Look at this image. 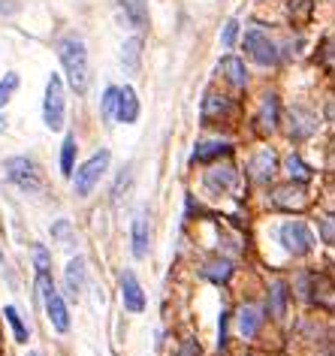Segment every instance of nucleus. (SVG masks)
<instances>
[{"mask_svg": "<svg viewBox=\"0 0 335 356\" xmlns=\"http://www.w3.org/2000/svg\"><path fill=\"white\" fill-rule=\"evenodd\" d=\"M278 239H281V245H284L290 254H296V257L308 254L311 248H314V236H311V230H308L305 224H296V221L281 226Z\"/></svg>", "mask_w": 335, "mask_h": 356, "instance_id": "obj_7", "label": "nucleus"}, {"mask_svg": "<svg viewBox=\"0 0 335 356\" xmlns=\"http://www.w3.org/2000/svg\"><path fill=\"white\" fill-rule=\"evenodd\" d=\"M121 293H124L127 311H133V314L146 311V293H142V284L133 272H124V275H121Z\"/></svg>", "mask_w": 335, "mask_h": 356, "instance_id": "obj_9", "label": "nucleus"}, {"mask_svg": "<svg viewBox=\"0 0 335 356\" xmlns=\"http://www.w3.org/2000/svg\"><path fill=\"white\" fill-rule=\"evenodd\" d=\"M275 166H278L275 154H272V151H260V154L251 161V172H254L257 181H269L272 176H275Z\"/></svg>", "mask_w": 335, "mask_h": 356, "instance_id": "obj_18", "label": "nucleus"}, {"mask_svg": "<svg viewBox=\"0 0 335 356\" xmlns=\"http://www.w3.org/2000/svg\"><path fill=\"white\" fill-rule=\"evenodd\" d=\"M58 55L60 64H64V75L70 82V88L76 94H85L91 85V75H88V49L79 36H64L58 45Z\"/></svg>", "mask_w": 335, "mask_h": 356, "instance_id": "obj_1", "label": "nucleus"}, {"mask_svg": "<svg viewBox=\"0 0 335 356\" xmlns=\"http://www.w3.org/2000/svg\"><path fill=\"white\" fill-rule=\"evenodd\" d=\"M260 323H263L260 308H257V305H242V311H239V332H242V335L254 338L257 332H260Z\"/></svg>", "mask_w": 335, "mask_h": 356, "instance_id": "obj_16", "label": "nucleus"}, {"mask_svg": "<svg viewBox=\"0 0 335 356\" xmlns=\"http://www.w3.org/2000/svg\"><path fill=\"white\" fill-rule=\"evenodd\" d=\"M260 121H263V133H272L278 127V100H275V94H266Z\"/></svg>", "mask_w": 335, "mask_h": 356, "instance_id": "obj_23", "label": "nucleus"}, {"mask_svg": "<svg viewBox=\"0 0 335 356\" xmlns=\"http://www.w3.org/2000/svg\"><path fill=\"white\" fill-rule=\"evenodd\" d=\"M0 260H3V251H0Z\"/></svg>", "mask_w": 335, "mask_h": 356, "instance_id": "obj_38", "label": "nucleus"}, {"mask_svg": "<svg viewBox=\"0 0 335 356\" xmlns=\"http://www.w3.org/2000/svg\"><path fill=\"white\" fill-rule=\"evenodd\" d=\"M275 202L281 209H302L305 206V193H302V187H296V185H287V187H278L275 191Z\"/></svg>", "mask_w": 335, "mask_h": 356, "instance_id": "obj_20", "label": "nucleus"}, {"mask_svg": "<svg viewBox=\"0 0 335 356\" xmlns=\"http://www.w3.org/2000/svg\"><path fill=\"white\" fill-rule=\"evenodd\" d=\"M118 21L121 27H148V3L146 0H118Z\"/></svg>", "mask_w": 335, "mask_h": 356, "instance_id": "obj_8", "label": "nucleus"}, {"mask_svg": "<svg viewBox=\"0 0 335 356\" xmlns=\"http://www.w3.org/2000/svg\"><path fill=\"white\" fill-rule=\"evenodd\" d=\"M181 356H203V353H200V347H196V342H194V338H187V342L181 344Z\"/></svg>", "mask_w": 335, "mask_h": 356, "instance_id": "obj_35", "label": "nucleus"}, {"mask_svg": "<svg viewBox=\"0 0 335 356\" xmlns=\"http://www.w3.org/2000/svg\"><path fill=\"white\" fill-rule=\"evenodd\" d=\"M36 284H40V290H43L45 311H49L51 323H55V329L58 332H70V311H67L64 296H60V293L55 290V284H51L49 272H40V275H36Z\"/></svg>", "mask_w": 335, "mask_h": 356, "instance_id": "obj_2", "label": "nucleus"}, {"mask_svg": "<svg viewBox=\"0 0 335 356\" xmlns=\"http://www.w3.org/2000/svg\"><path fill=\"white\" fill-rule=\"evenodd\" d=\"M321 236H323L326 245L335 248V215H326L321 221Z\"/></svg>", "mask_w": 335, "mask_h": 356, "instance_id": "obj_32", "label": "nucleus"}, {"mask_svg": "<svg viewBox=\"0 0 335 356\" xmlns=\"http://www.w3.org/2000/svg\"><path fill=\"white\" fill-rule=\"evenodd\" d=\"M121 124H133L139 118V100H136V91L133 88H121L118 94V115Z\"/></svg>", "mask_w": 335, "mask_h": 356, "instance_id": "obj_12", "label": "nucleus"}, {"mask_svg": "<svg viewBox=\"0 0 335 356\" xmlns=\"http://www.w3.org/2000/svg\"><path fill=\"white\" fill-rule=\"evenodd\" d=\"M6 130V124H3V118H0V133H3Z\"/></svg>", "mask_w": 335, "mask_h": 356, "instance_id": "obj_37", "label": "nucleus"}, {"mask_svg": "<svg viewBox=\"0 0 335 356\" xmlns=\"http://www.w3.org/2000/svg\"><path fill=\"white\" fill-rule=\"evenodd\" d=\"M220 70H224L227 82H233L235 88H242V85L248 82V75H245V64H242L239 58H233V55H227L224 60H220Z\"/></svg>", "mask_w": 335, "mask_h": 356, "instance_id": "obj_22", "label": "nucleus"}, {"mask_svg": "<svg viewBox=\"0 0 335 356\" xmlns=\"http://www.w3.org/2000/svg\"><path fill=\"white\" fill-rule=\"evenodd\" d=\"M51 236H55L60 245L76 248V230H73V224L67 221V217H64V221H55V224H51Z\"/></svg>", "mask_w": 335, "mask_h": 356, "instance_id": "obj_27", "label": "nucleus"}, {"mask_svg": "<svg viewBox=\"0 0 335 356\" xmlns=\"http://www.w3.org/2000/svg\"><path fill=\"white\" fill-rule=\"evenodd\" d=\"M233 112V106L224 100V97H218V94H205V100H203V118L205 121H218V118H224V115H230Z\"/></svg>", "mask_w": 335, "mask_h": 356, "instance_id": "obj_19", "label": "nucleus"}, {"mask_svg": "<svg viewBox=\"0 0 335 356\" xmlns=\"http://www.w3.org/2000/svg\"><path fill=\"white\" fill-rule=\"evenodd\" d=\"M6 320H10V327H12V332H15V342H21L25 344L27 342V329H25V323H21V317H19V311H15L12 305H6Z\"/></svg>", "mask_w": 335, "mask_h": 356, "instance_id": "obj_29", "label": "nucleus"}, {"mask_svg": "<svg viewBox=\"0 0 335 356\" xmlns=\"http://www.w3.org/2000/svg\"><path fill=\"white\" fill-rule=\"evenodd\" d=\"M85 281H88V266L82 257H76V260L67 266L64 272V284H67V296L70 299H79L82 290H85Z\"/></svg>", "mask_w": 335, "mask_h": 356, "instance_id": "obj_10", "label": "nucleus"}, {"mask_svg": "<svg viewBox=\"0 0 335 356\" xmlns=\"http://www.w3.org/2000/svg\"><path fill=\"white\" fill-rule=\"evenodd\" d=\"M205 185H209L215 193L230 191V187L235 185V169H233V166H218V169H209V176H205Z\"/></svg>", "mask_w": 335, "mask_h": 356, "instance_id": "obj_15", "label": "nucleus"}, {"mask_svg": "<svg viewBox=\"0 0 335 356\" xmlns=\"http://www.w3.org/2000/svg\"><path fill=\"white\" fill-rule=\"evenodd\" d=\"M227 154H233L230 142H200L194 151V161L205 163V161H215V157H227Z\"/></svg>", "mask_w": 335, "mask_h": 356, "instance_id": "obj_17", "label": "nucleus"}, {"mask_svg": "<svg viewBox=\"0 0 335 356\" xmlns=\"http://www.w3.org/2000/svg\"><path fill=\"white\" fill-rule=\"evenodd\" d=\"M139 58H142V40L139 36H130V40L124 43V49H121V67H124L127 75H136Z\"/></svg>", "mask_w": 335, "mask_h": 356, "instance_id": "obj_14", "label": "nucleus"}, {"mask_svg": "<svg viewBox=\"0 0 335 356\" xmlns=\"http://www.w3.org/2000/svg\"><path fill=\"white\" fill-rule=\"evenodd\" d=\"M287 311V284L284 281H275L269 287V314L275 317V320H281Z\"/></svg>", "mask_w": 335, "mask_h": 356, "instance_id": "obj_21", "label": "nucleus"}, {"mask_svg": "<svg viewBox=\"0 0 335 356\" xmlns=\"http://www.w3.org/2000/svg\"><path fill=\"white\" fill-rule=\"evenodd\" d=\"M127 185H130V166H127V169L121 172V176H118V185L112 187V196H115V202H118V200H124V191H127Z\"/></svg>", "mask_w": 335, "mask_h": 356, "instance_id": "obj_33", "label": "nucleus"}, {"mask_svg": "<svg viewBox=\"0 0 335 356\" xmlns=\"http://www.w3.org/2000/svg\"><path fill=\"white\" fill-rule=\"evenodd\" d=\"M3 172H6V178H10L15 187H21L25 193H36L43 187L40 169H36L27 157H10V161H3Z\"/></svg>", "mask_w": 335, "mask_h": 356, "instance_id": "obj_3", "label": "nucleus"}, {"mask_svg": "<svg viewBox=\"0 0 335 356\" xmlns=\"http://www.w3.org/2000/svg\"><path fill=\"white\" fill-rule=\"evenodd\" d=\"M287 172L296 178V181H308L311 178V169H308V163H302V157H287Z\"/></svg>", "mask_w": 335, "mask_h": 356, "instance_id": "obj_30", "label": "nucleus"}, {"mask_svg": "<svg viewBox=\"0 0 335 356\" xmlns=\"http://www.w3.org/2000/svg\"><path fill=\"white\" fill-rule=\"evenodd\" d=\"M118 94H121V88H115V85H106V91H103L100 109H103V121H106V124H112V118L118 115Z\"/></svg>", "mask_w": 335, "mask_h": 356, "instance_id": "obj_24", "label": "nucleus"}, {"mask_svg": "<svg viewBox=\"0 0 335 356\" xmlns=\"http://www.w3.org/2000/svg\"><path fill=\"white\" fill-rule=\"evenodd\" d=\"M211 284H227V278L233 275V263L230 260H218V263H209V269L203 272Z\"/></svg>", "mask_w": 335, "mask_h": 356, "instance_id": "obj_25", "label": "nucleus"}, {"mask_svg": "<svg viewBox=\"0 0 335 356\" xmlns=\"http://www.w3.org/2000/svg\"><path fill=\"white\" fill-rule=\"evenodd\" d=\"M30 356H40V353H30Z\"/></svg>", "mask_w": 335, "mask_h": 356, "instance_id": "obj_39", "label": "nucleus"}, {"mask_svg": "<svg viewBox=\"0 0 335 356\" xmlns=\"http://www.w3.org/2000/svg\"><path fill=\"white\" fill-rule=\"evenodd\" d=\"M235 40H239V21H227L224 25V34H220V45H224V49H233L235 45Z\"/></svg>", "mask_w": 335, "mask_h": 356, "instance_id": "obj_31", "label": "nucleus"}, {"mask_svg": "<svg viewBox=\"0 0 335 356\" xmlns=\"http://www.w3.org/2000/svg\"><path fill=\"white\" fill-rule=\"evenodd\" d=\"M245 55L254 60L257 67H272V64H278V49L272 45V40L263 34V30H248L245 34Z\"/></svg>", "mask_w": 335, "mask_h": 356, "instance_id": "obj_6", "label": "nucleus"}, {"mask_svg": "<svg viewBox=\"0 0 335 356\" xmlns=\"http://www.w3.org/2000/svg\"><path fill=\"white\" fill-rule=\"evenodd\" d=\"M19 82H21L19 73H6L3 75V82H0V109H3V106L12 100V94L19 91Z\"/></svg>", "mask_w": 335, "mask_h": 356, "instance_id": "obj_28", "label": "nucleus"}, {"mask_svg": "<svg viewBox=\"0 0 335 356\" xmlns=\"http://www.w3.org/2000/svg\"><path fill=\"white\" fill-rule=\"evenodd\" d=\"M130 239H133V254H136V260H142V257L148 254V217H146V211H139V215H136Z\"/></svg>", "mask_w": 335, "mask_h": 356, "instance_id": "obj_13", "label": "nucleus"}, {"mask_svg": "<svg viewBox=\"0 0 335 356\" xmlns=\"http://www.w3.org/2000/svg\"><path fill=\"white\" fill-rule=\"evenodd\" d=\"M64 112H67V103H64V82L58 75L49 79V88H45V103H43V118H45V127L49 130H60L64 127Z\"/></svg>", "mask_w": 335, "mask_h": 356, "instance_id": "obj_5", "label": "nucleus"}, {"mask_svg": "<svg viewBox=\"0 0 335 356\" xmlns=\"http://www.w3.org/2000/svg\"><path fill=\"white\" fill-rule=\"evenodd\" d=\"M326 118L335 124V100H330V106H326Z\"/></svg>", "mask_w": 335, "mask_h": 356, "instance_id": "obj_36", "label": "nucleus"}, {"mask_svg": "<svg viewBox=\"0 0 335 356\" xmlns=\"http://www.w3.org/2000/svg\"><path fill=\"white\" fill-rule=\"evenodd\" d=\"M106 169H109V151H97L91 161H85L79 166V172H76L73 178V187L79 196H88L91 191L97 187V181L106 176Z\"/></svg>", "mask_w": 335, "mask_h": 356, "instance_id": "obj_4", "label": "nucleus"}, {"mask_svg": "<svg viewBox=\"0 0 335 356\" xmlns=\"http://www.w3.org/2000/svg\"><path fill=\"white\" fill-rule=\"evenodd\" d=\"M34 263H36V275H40V272H49V251H45L43 245L34 248Z\"/></svg>", "mask_w": 335, "mask_h": 356, "instance_id": "obj_34", "label": "nucleus"}, {"mask_svg": "<svg viewBox=\"0 0 335 356\" xmlns=\"http://www.w3.org/2000/svg\"><path fill=\"white\" fill-rule=\"evenodd\" d=\"M73 166H76V139H73V133H67V139H64V148H60V172L64 176H73Z\"/></svg>", "mask_w": 335, "mask_h": 356, "instance_id": "obj_26", "label": "nucleus"}, {"mask_svg": "<svg viewBox=\"0 0 335 356\" xmlns=\"http://www.w3.org/2000/svg\"><path fill=\"white\" fill-rule=\"evenodd\" d=\"M317 130V121L311 115L308 109H302V106H293L290 109V136L293 139H305Z\"/></svg>", "mask_w": 335, "mask_h": 356, "instance_id": "obj_11", "label": "nucleus"}]
</instances>
